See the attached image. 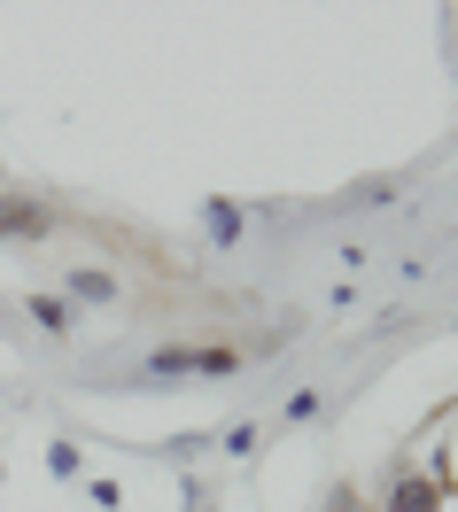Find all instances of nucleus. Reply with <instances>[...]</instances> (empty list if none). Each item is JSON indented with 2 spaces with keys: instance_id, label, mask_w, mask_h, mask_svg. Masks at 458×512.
<instances>
[{
  "instance_id": "obj_1",
  "label": "nucleus",
  "mask_w": 458,
  "mask_h": 512,
  "mask_svg": "<svg viewBox=\"0 0 458 512\" xmlns=\"http://www.w3.org/2000/svg\"><path fill=\"white\" fill-rule=\"evenodd\" d=\"M140 373L148 381H164V373H241V350H156Z\"/></svg>"
},
{
  "instance_id": "obj_2",
  "label": "nucleus",
  "mask_w": 458,
  "mask_h": 512,
  "mask_svg": "<svg viewBox=\"0 0 458 512\" xmlns=\"http://www.w3.org/2000/svg\"><path fill=\"white\" fill-rule=\"evenodd\" d=\"M319 404H327L319 388H295V396H288V427H295V419H319Z\"/></svg>"
},
{
  "instance_id": "obj_3",
  "label": "nucleus",
  "mask_w": 458,
  "mask_h": 512,
  "mask_svg": "<svg viewBox=\"0 0 458 512\" xmlns=\"http://www.w3.org/2000/svg\"><path fill=\"white\" fill-rule=\"evenodd\" d=\"M396 512H435V497H427L420 481H404V489H396Z\"/></svg>"
}]
</instances>
